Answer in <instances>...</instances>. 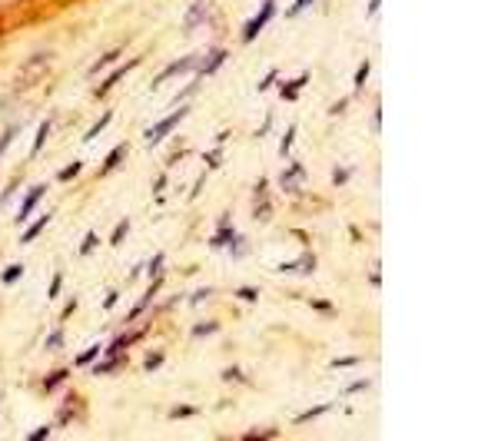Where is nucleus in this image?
Returning <instances> with one entry per match:
<instances>
[{"instance_id": "09e8293b", "label": "nucleus", "mask_w": 498, "mask_h": 441, "mask_svg": "<svg viewBox=\"0 0 498 441\" xmlns=\"http://www.w3.org/2000/svg\"><path fill=\"white\" fill-rule=\"evenodd\" d=\"M60 289H64V272H57L54 279H50V286H47V299L54 302L57 295H60Z\"/></svg>"}, {"instance_id": "a878e982", "label": "nucleus", "mask_w": 498, "mask_h": 441, "mask_svg": "<svg viewBox=\"0 0 498 441\" xmlns=\"http://www.w3.org/2000/svg\"><path fill=\"white\" fill-rule=\"evenodd\" d=\"M223 252H229V259H243V256H246V252H249V239H246V236H243V233H239V229H236V236L229 239Z\"/></svg>"}, {"instance_id": "8fccbe9b", "label": "nucleus", "mask_w": 498, "mask_h": 441, "mask_svg": "<svg viewBox=\"0 0 498 441\" xmlns=\"http://www.w3.org/2000/svg\"><path fill=\"white\" fill-rule=\"evenodd\" d=\"M54 435V425H40V428H33L30 435H27V441H44Z\"/></svg>"}, {"instance_id": "052dcab7", "label": "nucleus", "mask_w": 498, "mask_h": 441, "mask_svg": "<svg viewBox=\"0 0 498 441\" xmlns=\"http://www.w3.org/2000/svg\"><path fill=\"white\" fill-rule=\"evenodd\" d=\"M186 156H190V150H176L173 156L166 160V166H176V163H180V160H186Z\"/></svg>"}, {"instance_id": "6ab92c4d", "label": "nucleus", "mask_w": 498, "mask_h": 441, "mask_svg": "<svg viewBox=\"0 0 498 441\" xmlns=\"http://www.w3.org/2000/svg\"><path fill=\"white\" fill-rule=\"evenodd\" d=\"M50 133H54V119H40V123H37V136H33V143H30V160H37V156L44 153Z\"/></svg>"}, {"instance_id": "f3484780", "label": "nucleus", "mask_w": 498, "mask_h": 441, "mask_svg": "<svg viewBox=\"0 0 498 441\" xmlns=\"http://www.w3.org/2000/svg\"><path fill=\"white\" fill-rule=\"evenodd\" d=\"M123 50H127V43H117L113 50H103V54H100L97 60H93V64L87 66V76H90V80H93V76H100V74H103V70H107V66H113V64H117L120 57H123Z\"/></svg>"}, {"instance_id": "0eeeda50", "label": "nucleus", "mask_w": 498, "mask_h": 441, "mask_svg": "<svg viewBox=\"0 0 498 441\" xmlns=\"http://www.w3.org/2000/svg\"><path fill=\"white\" fill-rule=\"evenodd\" d=\"M47 189H50L47 183H33L30 189L21 196V206H17V216H13V223H17V226H23V223H27V219L40 209V203L47 199Z\"/></svg>"}, {"instance_id": "b1692460", "label": "nucleus", "mask_w": 498, "mask_h": 441, "mask_svg": "<svg viewBox=\"0 0 498 441\" xmlns=\"http://www.w3.org/2000/svg\"><path fill=\"white\" fill-rule=\"evenodd\" d=\"M253 216H256L260 223H266V219H272V199H270V193L253 196Z\"/></svg>"}, {"instance_id": "ddd939ff", "label": "nucleus", "mask_w": 498, "mask_h": 441, "mask_svg": "<svg viewBox=\"0 0 498 441\" xmlns=\"http://www.w3.org/2000/svg\"><path fill=\"white\" fill-rule=\"evenodd\" d=\"M315 266H319V259H315L313 252L306 249V252H303V256H299V259H289V262H279L276 269H279L282 276H293V272H299V276H313V272H315Z\"/></svg>"}, {"instance_id": "4c0bfd02", "label": "nucleus", "mask_w": 498, "mask_h": 441, "mask_svg": "<svg viewBox=\"0 0 498 441\" xmlns=\"http://www.w3.org/2000/svg\"><path fill=\"white\" fill-rule=\"evenodd\" d=\"M233 295H236L239 302H246V305H256V302H260V289H256V286H239Z\"/></svg>"}, {"instance_id": "7ed1b4c3", "label": "nucleus", "mask_w": 498, "mask_h": 441, "mask_svg": "<svg viewBox=\"0 0 498 441\" xmlns=\"http://www.w3.org/2000/svg\"><path fill=\"white\" fill-rule=\"evenodd\" d=\"M213 23H216V4L213 0H193L183 17V30L193 33V30H203V27H213Z\"/></svg>"}, {"instance_id": "de8ad7c7", "label": "nucleus", "mask_w": 498, "mask_h": 441, "mask_svg": "<svg viewBox=\"0 0 498 441\" xmlns=\"http://www.w3.org/2000/svg\"><path fill=\"white\" fill-rule=\"evenodd\" d=\"M349 180H352V170H349V166H336V170H332V186H346Z\"/></svg>"}, {"instance_id": "473e14b6", "label": "nucleus", "mask_w": 498, "mask_h": 441, "mask_svg": "<svg viewBox=\"0 0 498 441\" xmlns=\"http://www.w3.org/2000/svg\"><path fill=\"white\" fill-rule=\"evenodd\" d=\"M23 262H11V266H7V269L0 272V282H4V286H17V282L23 279Z\"/></svg>"}, {"instance_id": "bf43d9fd", "label": "nucleus", "mask_w": 498, "mask_h": 441, "mask_svg": "<svg viewBox=\"0 0 498 441\" xmlns=\"http://www.w3.org/2000/svg\"><path fill=\"white\" fill-rule=\"evenodd\" d=\"M369 286H372V289H379V286H382V269H372V272H369Z\"/></svg>"}, {"instance_id": "e2e57ef3", "label": "nucleus", "mask_w": 498, "mask_h": 441, "mask_svg": "<svg viewBox=\"0 0 498 441\" xmlns=\"http://www.w3.org/2000/svg\"><path fill=\"white\" fill-rule=\"evenodd\" d=\"M272 129V117H266V123H262L260 129H256V136H266V133H270Z\"/></svg>"}, {"instance_id": "e433bc0d", "label": "nucleus", "mask_w": 498, "mask_h": 441, "mask_svg": "<svg viewBox=\"0 0 498 441\" xmlns=\"http://www.w3.org/2000/svg\"><path fill=\"white\" fill-rule=\"evenodd\" d=\"M369 388H372V378H356V382H349V385L342 388V395L352 399V395H362V392H369Z\"/></svg>"}, {"instance_id": "39448f33", "label": "nucleus", "mask_w": 498, "mask_h": 441, "mask_svg": "<svg viewBox=\"0 0 498 441\" xmlns=\"http://www.w3.org/2000/svg\"><path fill=\"white\" fill-rule=\"evenodd\" d=\"M229 60V50L226 47H206L203 54H199V64H196V76L199 80H209V76H216L219 70H223V64Z\"/></svg>"}, {"instance_id": "2f4dec72", "label": "nucleus", "mask_w": 498, "mask_h": 441, "mask_svg": "<svg viewBox=\"0 0 498 441\" xmlns=\"http://www.w3.org/2000/svg\"><path fill=\"white\" fill-rule=\"evenodd\" d=\"M80 172H83V160H70V163L64 166V170L57 172V183H74Z\"/></svg>"}, {"instance_id": "20e7f679", "label": "nucleus", "mask_w": 498, "mask_h": 441, "mask_svg": "<svg viewBox=\"0 0 498 441\" xmlns=\"http://www.w3.org/2000/svg\"><path fill=\"white\" fill-rule=\"evenodd\" d=\"M163 286H166V272H160V276H153V279H150V286H146V292H143L140 299L133 302V309H130V312H127V319H123V322H127V325H137V322H140L143 315H146V312H150V309H153V302H156V295H160V289H163Z\"/></svg>"}, {"instance_id": "aec40b11", "label": "nucleus", "mask_w": 498, "mask_h": 441, "mask_svg": "<svg viewBox=\"0 0 498 441\" xmlns=\"http://www.w3.org/2000/svg\"><path fill=\"white\" fill-rule=\"evenodd\" d=\"M332 411V401H319V405H313V408L299 411V415H293V425H309V421L323 418V415H329Z\"/></svg>"}, {"instance_id": "f03ea898", "label": "nucleus", "mask_w": 498, "mask_h": 441, "mask_svg": "<svg viewBox=\"0 0 498 441\" xmlns=\"http://www.w3.org/2000/svg\"><path fill=\"white\" fill-rule=\"evenodd\" d=\"M272 17H276V0H262L260 7H256V13H253V17L243 23V33H239V37H243V43L249 47V43L260 40L262 30L272 23Z\"/></svg>"}, {"instance_id": "13d9d810", "label": "nucleus", "mask_w": 498, "mask_h": 441, "mask_svg": "<svg viewBox=\"0 0 498 441\" xmlns=\"http://www.w3.org/2000/svg\"><path fill=\"white\" fill-rule=\"evenodd\" d=\"M372 129H382V103H376L372 110Z\"/></svg>"}, {"instance_id": "c9c22d12", "label": "nucleus", "mask_w": 498, "mask_h": 441, "mask_svg": "<svg viewBox=\"0 0 498 441\" xmlns=\"http://www.w3.org/2000/svg\"><path fill=\"white\" fill-rule=\"evenodd\" d=\"M163 365H166V352H146V358H143V372H160Z\"/></svg>"}, {"instance_id": "72a5a7b5", "label": "nucleus", "mask_w": 498, "mask_h": 441, "mask_svg": "<svg viewBox=\"0 0 498 441\" xmlns=\"http://www.w3.org/2000/svg\"><path fill=\"white\" fill-rule=\"evenodd\" d=\"M163 266H166V252H153L150 262H143V272H146V279H153V276H160Z\"/></svg>"}, {"instance_id": "a18cd8bd", "label": "nucleus", "mask_w": 498, "mask_h": 441, "mask_svg": "<svg viewBox=\"0 0 498 441\" xmlns=\"http://www.w3.org/2000/svg\"><path fill=\"white\" fill-rule=\"evenodd\" d=\"M199 83H203L199 76H196L193 83H186L183 90H180V93H176V97H173V103H186V100H190V97H196V90H199Z\"/></svg>"}, {"instance_id": "2eb2a0df", "label": "nucleus", "mask_w": 498, "mask_h": 441, "mask_svg": "<svg viewBox=\"0 0 498 441\" xmlns=\"http://www.w3.org/2000/svg\"><path fill=\"white\" fill-rule=\"evenodd\" d=\"M127 153H130V143H117V146H113V150L103 156V163H100L97 180H107L113 170H120V166H123V160H127Z\"/></svg>"}, {"instance_id": "4468645a", "label": "nucleus", "mask_w": 498, "mask_h": 441, "mask_svg": "<svg viewBox=\"0 0 498 441\" xmlns=\"http://www.w3.org/2000/svg\"><path fill=\"white\" fill-rule=\"evenodd\" d=\"M313 80V74L309 70H303L299 76H289V80H279V100L282 103H296L299 100V93H303V86Z\"/></svg>"}, {"instance_id": "9d476101", "label": "nucleus", "mask_w": 498, "mask_h": 441, "mask_svg": "<svg viewBox=\"0 0 498 441\" xmlns=\"http://www.w3.org/2000/svg\"><path fill=\"white\" fill-rule=\"evenodd\" d=\"M127 362H130V352H100V358L90 365V372L97 378H107V375H117V372H123L127 368Z\"/></svg>"}, {"instance_id": "f8f14e48", "label": "nucleus", "mask_w": 498, "mask_h": 441, "mask_svg": "<svg viewBox=\"0 0 498 441\" xmlns=\"http://www.w3.org/2000/svg\"><path fill=\"white\" fill-rule=\"evenodd\" d=\"M236 236V226H233V213H223L219 216V223H216V233L209 236V242L206 246L213 249V252H223L226 249V242Z\"/></svg>"}, {"instance_id": "0e129e2a", "label": "nucleus", "mask_w": 498, "mask_h": 441, "mask_svg": "<svg viewBox=\"0 0 498 441\" xmlns=\"http://www.w3.org/2000/svg\"><path fill=\"white\" fill-rule=\"evenodd\" d=\"M229 136H233V129H223V133H216V146H223Z\"/></svg>"}, {"instance_id": "864d4df0", "label": "nucleus", "mask_w": 498, "mask_h": 441, "mask_svg": "<svg viewBox=\"0 0 498 441\" xmlns=\"http://www.w3.org/2000/svg\"><path fill=\"white\" fill-rule=\"evenodd\" d=\"M349 103H352V97H342V100H339V103H332V107H329V113H332V117H342Z\"/></svg>"}, {"instance_id": "79ce46f5", "label": "nucleus", "mask_w": 498, "mask_h": 441, "mask_svg": "<svg viewBox=\"0 0 498 441\" xmlns=\"http://www.w3.org/2000/svg\"><path fill=\"white\" fill-rule=\"evenodd\" d=\"M276 83H279V70L272 66V70H266V74H262V80H260V86H256V90H260V93H270Z\"/></svg>"}, {"instance_id": "f704fd0d", "label": "nucleus", "mask_w": 498, "mask_h": 441, "mask_svg": "<svg viewBox=\"0 0 498 441\" xmlns=\"http://www.w3.org/2000/svg\"><path fill=\"white\" fill-rule=\"evenodd\" d=\"M193 415H199L196 405H173V408L166 411V418L170 421H186V418H193Z\"/></svg>"}, {"instance_id": "7c9ffc66", "label": "nucleus", "mask_w": 498, "mask_h": 441, "mask_svg": "<svg viewBox=\"0 0 498 441\" xmlns=\"http://www.w3.org/2000/svg\"><path fill=\"white\" fill-rule=\"evenodd\" d=\"M199 160H203L206 172L219 170V166H223V146H213V150H203V153H199Z\"/></svg>"}, {"instance_id": "cd10ccee", "label": "nucleus", "mask_w": 498, "mask_h": 441, "mask_svg": "<svg viewBox=\"0 0 498 441\" xmlns=\"http://www.w3.org/2000/svg\"><path fill=\"white\" fill-rule=\"evenodd\" d=\"M369 74H372V60H362V64L356 66V80H352V93H362L366 90V83H369Z\"/></svg>"}, {"instance_id": "9b49d317", "label": "nucleus", "mask_w": 498, "mask_h": 441, "mask_svg": "<svg viewBox=\"0 0 498 441\" xmlns=\"http://www.w3.org/2000/svg\"><path fill=\"white\" fill-rule=\"evenodd\" d=\"M279 189L286 196H299L306 189V166L299 160H293L286 170L279 172Z\"/></svg>"}, {"instance_id": "a19ab883", "label": "nucleus", "mask_w": 498, "mask_h": 441, "mask_svg": "<svg viewBox=\"0 0 498 441\" xmlns=\"http://www.w3.org/2000/svg\"><path fill=\"white\" fill-rule=\"evenodd\" d=\"M276 435H279L276 425H260V428H249L243 438H276Z\"/></svg>"}, {"instance_id": "6e6552de", "label": "nucleus", "mask_w": 498, "mask_h": 441, "mask_svg": "<svg viewBox=\"0 0 498 441\" xmlns=\"http://www.w3.org/2000/svg\"><path fill=\"white\" fill-rule=\"evenodd\" d=\"M87 411V405H83V399L76 395L74 388H66L64 392V401H60V408H57V418H54V428H66V425H74L80 415Z\"/></svg>"}, {"instance_id": "5fc2aeb1", "label": "nucleus", "mask_w": 498, "mask_h": 441, "mask_svg": "<svg viewBox=\"0 0 498 441\" xmlns=\"http://www.w3.org/2000/svg\"><path fill=\"white\" fill-rule=\"evenodd\" d=\"M76 309H80V302H76V299H70V302H66V305H64V312H60V325H64L66 319H70V315L76 312Z\"/></svg>"}, {"instance_id": "4be33fe9", "label": "nucleus", "mask_w": 498, "mask_h": 441, "mask_svg": "<svg viewBox=\"0 0 498 441\" xmlns=\"http://www.w3.org/2000/svg\"><path fill=\"white\" fill-rule=\"evenodd\" d=\"M100 352H103V345L100 342H93L90 345V348H83V352H80V355L74 358V368H80V372H87L90 365H93V362H97L100 358Z\"/></svg>"}, {"instance_id": "4d7b16f0", "label": "nucleus", "mask_w": 498, "mask_h": 441, "mask_svg": "<svg viewBox=\"0 0 498 441\" xmlns=\"http://www.w3.org/2000/svg\"><path fill=\"white\" fill-rule=\"evenodd\" d=\"M206 176H209V172L203 170V176H199V180H196V183H193V189H190V199H196V196L203 193V186H206Z\"/></svg>"}, {"instance_id": "c85d7f7f", "label": "nucleus", "mask_w": 498, "mask_h": 441, "mask_svg": "<svg viewBox=\"0 0 498 441\" xmlns=\"http://www.w3.org/2000/svg\"><path fill=\"white\" fill-rule=\"evenodd\" d=\"M296 136H299V123H289V127L282 129V140H279V156H289V153H293Z\"/></svg>"}, {"instance_id": "680f3d73", "label": "nucleus", "mask_w": 498, "mask_h": 441, "mask_svg": "<svg viewBox=\"0 0 498 441\" xmlns=\"http://www.w3.org/2000/svg\"><path fill=\"white\" fill-rule=\"evenodd\" d=\"M379 7H382V0H369L366 13H369V17H376V13H379Z\"/></svg>"}, {"instance_id": "423d86ee", "label": "nucleus", "mask_w": 498, "mask_h": 441, "mask_svg": "<svg viewBox=\"0 0 498 441\" xmlns=\"http://www.w3.org/2000/svg\"><path fill=\"white\" fill-rule=\"evenodd\" d=\"M196 64H199V54H183V57H176V60H170V64L163 66L160 74L153 76V90H160L166 80H176V76H183L190 74V70H196Z\"/></svg>"}, {"instance_id": "bb28decb", "label": "nucleus", "mask_w": 498, "mask_h": 441, "mask_svg": "<svg viewBox=\"0 0 498 441\" xmlns=\"http://www.w3.org/2000/svg\"><path fill=\"white\" fill-rule=\"evenodd\" d=\"M190 335H193V339H209V335H219V319H203V322H193Z\"/></svg>"}, {"instance_id": "ea45409f", "label": "nucleus", "mask_w": 498, "mask_h": 441, "mask_svg": "<svg viewBox=\"0 0 498 441\" xmlns=\"http://www.w3.org/2000/svg\"><path fill=\"white\" fill-rule=\"evenodd\" d=\"M64 342H66V339H64V325H57L54 332L47 335V342H44V348H47V352H57V348H64Z\"/></svg>"}, {"instance_id": "f257e3e1", "label": "nucleus", "mask_w": 498, "mask_h": 441, "mask_svg": "<svg viewBox=\"0 0 498 441\" xmlns=\"http://www.w3.org/2000/svg\"><path fill=\"white\" fill-rule=\"evenodd\" d=\"M186 117H190V103H176V107L170 110L166 117L156 119V123H153V127L143 133V136H146V150H160L163 143H166V136H170V133H173V129L180 127Z\"/></svg>"}, {"instance_id": "603ef678", "label": "nucleus", "mask_w": 498, "mask_h": 441, "mask_svg": "<svg viewBox=\"0 0 498 441\" xmlns=\"http://www.w3.org/2000/svg\"><path fill=\"white\" fill-rule=\"evenodd\" d=\"M223 378H226V382H246V372H239L236 365H229L226 372H223Z\"/></svg>"}, {"instance_id": "c756f323", "label": "nucleus", "mask_w": 498, "mask_h": 441, "mask_svg": "<svg viewBox=\"0 0 498 441\" xmlns=\"http://www.w3.org/2000/svg\"><path fill=\"white\" fill-rule=\"evenodd\" d=\"M97 246H100L97 229H87V236L80 239V252H76V256H80V259H90L93 252H97Z\"/></svg>"}, {"instance_id": "3c124183", "label": "nucleus", "mask_w": 498, "mask_h": 441, "mask_svg": "<svg viewBox=\"0 0 498 441\" xmlns=\"http://www.w3.org/2000/svg\"><path fill=\"white\" fill-rule=\"evenodd\" d=\"M117 302H120V289H110L107 295H103V309H107V312H113V309H117Z\"/></svg>"}, {"instance_id": "412c9836", "label": "nucleus", "mask_w": 498, "mask_h": 441, "mask_svg": "<svg viewBox=\"0 0 498 441\" xmlns=\"http://www.w3.org/2000/svg\"><path fill=\"white\" fill-rule=\"evenodd\" d=\"M110 123H113V110H103V113H100V117L93 119V127H90L87 133H83V146L97 140V136H100V133H103V129L110 127Z\"/></svg>"}, {"instance_id": "69168bd1", "label": "nucleus", "mask_w": 498, "mask_h": 441, "mask_svg": "<svg viewBox=\"0 0 498 441\" xmlns=\"http://www.w3.org/2000/svg\"><path fill=\"white\" fill-rule=\"evenodd\" d=\"M0 4H17V0H0Z\"/></svg>"}, {"instance_id": "5701e85b", "label": "nucleus", "mask_w": 498, "mask_h": 441, "mask_svg": "<svg viewBox=\"0 0 498 441\" xmlns=\"http://www.w3.org/2000/svg\"><path fill=\"white\" fill-rule=\"evenodd\" d=\"M130 229H133L130 216H123L117 226H113V233H110V249H120V246H123V242H127V236H130Z\"/></svg>"}, {"instance_id": "1a4fd4ad", "label": "nucleus", "mask_w": 498, "mask_h": 441, "mask_svg": "<svg viewBox=\"0 0 498 441\" xmlns=\"http://www.w3.org/2000/svg\"><path fill=\"white\" fill-rule=\"evenodd\" d=\"M140 66V57H133V60H123V64H113V70H110L103 80L97 83V90H93V100H107L110 97V90L123 80V76L130 74V70H137Z\"/></svg>"}, {"instance_id": "a211bd4d", "label": "nucleus", "mask_w": 498, "mask_h": 441, "mask_svg": "<svg viewBox=\"0 0 498 441\" xmlns=\"http://www.w3.org/2000/svg\"><path fill=\"white\" fill-rule=\"evenodd\" d=\"M66 378H70V368H66V365L50 368V372L40 378V392H44V395H54V392L66 388Z\"/></svg>"}, {"instance_id": "dca6fc26", "label": "nucleus", "mask_w": 498, "mask_h": 441, "mask_svg": "<svg viewBox=\"0 0 498 441\" xmlns=\"http://www.w3.org/2000/svg\"><path fill=\"white\" fill-rule=\"evenodd\" d=\"M50 219H54V213H50V209H44V213L37 216L33 223H30V219H27V223H23V226H27V229H23V233H21V246H30L33 239H40V236H44V229L50 226Z\"/></svg>"}, {"instance_id": "c03bdc74", "label": "nucleus", "mask_w": 498, "mask_h": 441, "mask_svg": "<svg viewBox=\"0 0 498 441\" xmlns=\"http://www.w3.org/2000/svg\"><path fill=\"white\" fill-rule=\"evenodd\" d=\"M309 305H313L319 315H329V319H336V305L329 299H309Z\"/></svg>"}, {"instance_id": "49530a36", "label": "nucleus", "mask_w": 498, "mask_h": 441, "mask_svg": "<svg viewBox=\"0 0 498 441\" xmlns=\"http://www.w3.org/2000/svg\"><path fill=\"white\" fill-rule=\"evenodd\" d=\"M313 4H315V0H293V4H289V11H286V17H289V20H296V17H299V13H306Z\"/></svg>"}, {"instance_id": "393cba45", "label": "nucleus", "mask_w": 498, "mask_h": 441, "mask_svg": "<svg viewBox=\"0 0 498 441\" xmlns=\"http://www.w3.org/2000/svg\"><path fill=\"white\" fill-rule=\"evenodd\" d=\"M21 129H23V123H21V119H13L11 127H7V129H4V133H0V160L7 156V150H11V146H13V140L21 136Z\"/></svg>"}, {"instance_id": "37998d69", "label": "nucleus", "mask_w": 498, "mask_h": 441, "mask_svg": "<svg viewBox=\"0 0 498 441\" xmlns=\"http://www.w3.org/2000/svg\"><path fill=\"white\" fill-rule=\"evenodd\" d=\"M213 295H216V289H209V286H203V289H196V292H193V295H190V299H186V302H190V309H196V305H203V302H206V299H213Z\"/></svg>"}, {"instance_id": "6e6d98bb", "label": "nucleus", "mask_w": 498, "mask_h": 441, "mask_svg": "<svg viewBox=\"0 0 498 441\" xmlns=\"http://www.w3.org/2000/svg\"><path fill=\"white\" fill-rule=\"evenodd\" d=\"M166 186H170V176L163 172V176H156V180H153V196H156V193H163Z\"/></svg>"}, {"instance_id": "58836bf2", "label": "nucleus", "mask_w": 498, "mask_h": 441, "mask_svg": "<svg viewBox=\"0 0 498 441\" xmlns=\"http://www.w3.org/2000/svg\"><path fill=\"white\" fill-rule=\"evenodd\" d=\"M356 365H362V358H359V355H339V358H332V362H329V368H332V372H342V368H356Z\"/></svg>"}]
</instances>
